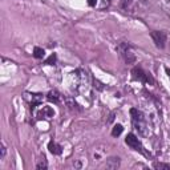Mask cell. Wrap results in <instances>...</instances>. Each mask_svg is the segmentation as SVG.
I'll list each match as a JSON object with an SVG mask.
<instances>
[{"label": "cell", "instance_id": "cell-6", "mask_svg": "<svg viewBox=\"0 0 170 170\" xmlns=\"http://www.w3.org/2000/svg\"><path fill=\"white\" fill-rule=\"evenodd\" d=\"M48 149H49V152H51L52 154H55V156H59V154H61V146L57 145L56 142H53V141H51L48 144Z\"/></svg>", "mask_w": 170, "mask_h": 170}, {"label": "cell", "instance_id": "cell-11", "mask_svg": "<svg viewBox=\"0 0 170 170\" xmlns=\"http://www.w3.org/2000/svg\"><path fill=\"white\" fill-rule=\"evenodd\" d=\"M67 105L69 106V109H72V110H73V109H80V108H79V104L75 102L72 98H67Z\"/></svg>", "mask_w": 170, "mask_h": 170}, {"label": "cell", "instance_id": "cell-15", "mask_svg": "<svg viewBox=\"0 0 170 170\" xmlns=\"http://www.w3.org/2000/svg\"><path fill=\"white\" fill-rule=\"evenodd\" d=\"M96 3H97V0H88V4L92 6V7L96 6Z\"/></svg>", "mask_w": 170, "mask_h": 170}, {"label": "cell", "instance_id": "cell-8", "mask_svg": "<svg viewBox=\"0 0 170 170\" xmlns=\"http://www.w3.org/2000/svg\"><path fill=\"white\" fill-rule=\"evenodd\" d=\"M53 114H55V112H53V109H51L49 106H45V108H42V110L40 112V117L39 118H41V116L42 117H53Z\"/></svg>", "mask_w": 170, "mask_h": 170}, {"label": "cell", "instance_id": "cell-13", "mask_svg": "<svg viewBox=\"0 0 170 170\" xmlns=\"http://www.w3.org/2000/svg\"><path fill=\"white\" fill-rule=\"evenodd\" d=\"M36 168H37L39 170H41V169H42V170H45V169H47V161H45L44 158H42V160H40V162L37 164Z\"/></svg>", "mask_w": 170, "mask_h": 170}, {"label": "cell", "instance_id": "cell-1", "mask_svg": "<svg viewBox=\"0 0 170 170\" xmlns=\"http://www.w3.org/2000/svg\"><path fill=\"white\" fill-rule=\"evenodd\" d=\"M132 75H133V79L140 80V81H142V83H146V84H150V85H154L153 77L150 75H148V73H145L141 68H138V67L133 68L132 69Z\"/></svg>", "mask_w": 170, "mask_h": 170}, {"label": "cell", "instance_id": "cell-5", "mask_svg": "<svg viewBox=\"0 0 170 170\" xmlns=\"http://www.w3.org/2000/svg\"><path fill=\"white\" fill-rule=\"evenodd\" d=\"M130 113H132V116H133V121H134V124H136V125L138 126L137 129H142L141 124L144 122V114H142L140 110H137V109H132V110H130Z\"/></svg>", "mask_w": 170, "mask_h": 170}, {"label": "cell", "instance_id": "cell-14", "mask_svg": "<svg viewBox=\"0 0 170 170\" xmlns=\"http://www.w3.org/2000/svg\"><path fill=\"white\" fill-rule=\"evenodd\" d=\"M156 169H164V170H170V165H165V164H154Z\"/></svg>", "mask_w": 170, "mask_h": 170}, {"label": "cell", "instance_id": "cell-7", "mask_svg": "<svg viewBox=\"0 0 170 170\" xmlns=\"http://www.w3.org/2000/svg\"><path fill=\"white\" fill-rule=\"evenodd\" d=\"M47 98H48L51 102H55V104H57V102L60 101V94H59V92H57V91H51V92H49V93H48Z\"/></svg>", "mask_w": 170, "mask_h": 170}, {"label": "cell", "instance_id": "cell-3", "mask_svg": "<svg viewBox=\"0 0 170 170\" xmlns=\"http://www.w3.org/2000/svg\"><path fill=\"white\" fill-rule=\"evenodd\" d=\"M152 39L156 42V45L158 48H164L166 44V33L162 32V31H153L152 32Z\"/></svg>", "mask_w": 170, "mask_h": 170}, {"label": "cell", "instance_id": "cell-4", "mask_svg": "<svg viewBox=\"0 0 170 170\" xmlns=\"http://www.w3.org/2000/svg\"><path fill=\"white\" fill-rule=\"evenodd\" d=\"M125 142H126V144L129 145L132 149H134V150H140V152L142 150V149H141L140 141H138V138L134 136L133 133H129V134H128L126 138H125Z\"/></svg>", "mask_w": 170, "mask_h": 170}, {"label": "cell", "instance_id": "cell-12", "mask_svg": "<svg viewBox=\"0 0 170 170\" xmlns=\"http://www.w3.org/2000/svg\"><path fill=\"white\" fill-rule=\"evenodd\" d=\"M56 60H57V56H56V53H52V55L49 56L47 60H45V64H48V65H53V64L56 63Z\"/></svg>", "mask_w": 170, "mask_h": 170}, {"label": "cell", "instance_id": "cell-2", "mask_svg": "<svg viewBox=\"0 0 170 170\" xmlns=\"http://www.w3.org/2000/svg\"><path fill=\"white\" fill-rule=\"evenodd\" d=\"M118 51L121 52V55L124 56V59H125L126 63H134L136 61V56H134V53L132 52V48H130L129 44H126V42H121V44L118 45Z\"/></svg>", "mask_w": 170, "mask_h": 170}, {"label": "cell", "instance_id": "cell-10", "mask_svg": "<svg viewBox=\"0 0 170 170\" xmlns=\"http://www.w3.org/2000/svg\"><path fill=\"white\" fill-rule=\"evenodd\" d=\"M122 130H124V128H122V125H120V124H117V125H114V128H113V130H112V136H114V137H117V136H120V134L122 133Z\"/></svg>", "mask_w": 170, "mask_h": 170}, {"label": "cell", "instance_id": "cell-16", "mask_svg": "<svg viewBox=\"0 0 170 170\" xmlns=\"http://www.w3.org/2000/svg\"><path fill=\"white\" fill-rule=\"evenodd\" d=\"M4 154H6V146L3 145L2 146V157H4Z\"/></svg>", "mask_w": 170, "mask_h": 170}, {"label": "cell", "instance_id": "cell-17", "mask_svg": "<svg viewBox=\"0 0 170 170\" xmlns=\"http://www.w3.org/2000/svg\"><path fill=\"white\" fill-rule=\"evenodd\" d=\"M166 73H168V76L170 77V69L169 68H166Z\"/></svg>", "mask_w": 170, "mask_h": 170}, {"label": "cell", "instance_id": "cell-9", "mask_svg": "<svg viewBox=\"0 0 170 170\" xmlns=\"http://www.w3.org/2000/svg\"><path fill=\"white\" fill-rule=\"evenodd\" d=\"M33 56L36 57V59H42V57L45 56V52H44V49L42 48H39V47H36L33 49Z\"/></svg>", "mask_w": 170, "mask_h": 170}]
</instances>
